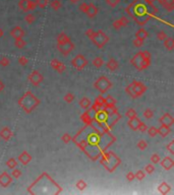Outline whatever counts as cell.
I'll return each instance as SVG.
<instances>
[{
	"label": "cell",
	"instance_id": "1",
	"mask_svg": "<svg viewBox=\"0 0 174 195\" xmlns=\"http://www.w3.org/2000/svg\"><path fill=\"white\" fill-rule=\"evenodd\" d=\"M18 104L23 107V109L25 112L30 113V112H32L33 109H35L36 107L40 104V101L38 98H36L35 95H33L32 93L28 91V93L25 94L20 101H18Z\"/></svg>",
	"mask_w": 174,
	"mask_h": 195
},
{
	"label": "cell",
	"instance_id": "2",
	"mask_svg": "<svg viewBox=\"0 0 174 195\" xmlns=\"http://www.w3.org/2000/svg\"><path fill=\"white\" fill-rule=\"evenodd\" d=\"M146 90H147L146 86H144L142 82H135L131 84H129V86L126 87V93L130 95L134 99H135V98L140 97V95H142L144 93H145Z\"/></svg>",
	"mask_w": 174,
	"mask_h": 195
},
{
	"label": "cell",
	"instance_id": "3",
	"mask_svg": "<svg viewBox=\"0 0 174 195\" xmlns=\"http://www.w3.org/2000/svg\"><path fill=\"white\" fill-rule=\"evenodd\" d=\"M111 86H112V83H111L110 80L108 78H106L105 76H102L101 78H99L97 82H95V87L102 94L106 93L111 87Z\"/></svg>",
	"mask_w": 174,
	"mask_h": 195
},
{
	"label": "cell",
	"instance_id": "4",
	"mask_svg": "<svg viewBox=\"0 0 174 195\" xmlns=\"http://www.w3.org/2000/svg\"><path fill=\"white\" fill-rule=\"evenodd\" d=\"M71 63L73 65V67L76 68L77 70H80V69L85 68L88 65V60H87V58L84 56V55L79 54V55H76L75 58H73L72 61H71Z\"/></svg>",
	"mask_w": 174,
	"mask_h": 195
},
{
	"label": "cell",
	"instance_id": "5",
	"mask_svg": "<svg viewBox=\"0 0 174 195\" xmlns=\"http://www.w3.org/2000/svg\"><path fill=\"white\" fill-rule=\"evenodd\" d=\"M36 2L31 1V0H20L18 2V7L23 10V11H30V10H34L36 8Z\"/></svg>",
	"mask_w": 174,
	"mask_h": 195
},
{
	"label": "cell",
	"instance_id": "6",
	"mask_svg": "<svg viewBox=\"0 0 174 195\" xmlns=\"http://www.w3.org/2000/svg\"><path fill=\"white\" fill-rule=\"evenodd\" d=\"M104 37H107V36L102 31H99L98 33H95V35L93 36V38L91 40H93V42L96 44V45H97L99 48H101L107 43V40H102V38H104Z\"/></svg>",
	"mask_w": 174,
	"mask_h": 195
},
{
	"label": "cell",
	"instance_id": "7",
	"mask_svg": "<svg viewBox=\"0 0 174 195\" xmlns=\"http://www.w3.org/2000/svg\"><path fill=\"white\" fill-rule=\"evenodd\" d=\"M29 80L33 84H34V86H38V84L43 80V76H42V74H41L39 71L35 70V71H33L31 74H30Z\"/></svg>",
	"mask_w": 174,
	"mask_h": 195
},
{
	"label": "cell",
	"instance_id": "8",
	"mask_svg": "<svg viewBox=\"0 0 174 195\" xmlns=\"http://www.w3.org/2000/svg\"><path fill=\"white\" fill-rule=\"evenodd\" d=\"M75 48L73 46V44L71 42H68V43H65V44H62V45H58V49L59 51L63 54V55H67L72 51V49Z\"/></svg>",
	"mask_w": 174,
	"mask_h": 195
},
{
	"label": "cell",
	"instance_id": "9",
	"mask_svg": "<svg viewBox=\"0 0 174 195\" xmlns=\"http://www.w3.org/2000/svg\"><path fill=\"white\" fill-rule=\"evenodd\" d=\"M11 181H12L11 177H10L6 172L2 173V174L0 175V185L2 187H7L10 183H11Z\"/></svg>",
	"mask_w": 174,
	"mask_h": 195
},
{
	"label": "cell",
	"instance_id": "10",
	"mask_svg": "<svg viewBox=\"0 0 174 195\" xmlns=\"http://www.w3.org/2000/svg\"><path fill=\"white\" fill-rule=\"evenodd\" d=\"M10 36L14 39H21L25 36V32L21 27H14L10 32Z\"/></svg>",
	"mask_w": 174,
	"mask_h": 195
},
{
	"label": "cell",
	"instance_id": "11",
	"mask_svg": "<svg viewBox=\"0 0 174 195\" xmlns=\"http://www.w3.org/2000/svg\"><path fill=\"white\" fill-rule=\"evenodd\" d=\"M160 164L165 170H170V169L173 168L174 166V162L170 157H166L165 159H163L162 161H160Z\"/></svg>",
	"mask_w": 174,
	"mask_h": 195
},
{
	"label": "cell",
	"instance_id": "12",
	"mask_svg": "<svg viewBox=\"0 0 174 195\" xmlns=\"http://www.w3.org/2000/svg\"><path fill=\"white\" fill-rule=\"evenodd\" d=\"M98 13V7L94 5L93 3H89L88 4V9L86 11V14L90 17V18H93L96 16V14Z\"/></svg>",
	"mask_w": 174,
	"mask_h": 195
},
{
	"label": "cell",
	"instance_id": "13",
	"mask_svg": "<svg viewBox=\"0 0 174 195\" xmlns=\"http://www.w3.org/2000/svg\"><path fill=\"white\" fill-rule=\"evenodd\" d=\"M51 66H52V68H54L57 72L62 73L65 70V65L62 63V62L58 61L56 59L52 60V62H51Z\"/></svg>",
	"mask_w": 174,
	"mask_h": 195
},
{
	"label": "cell",
	"instance_id": "14",
	"mask_svg": "<svg viewBox=\"0 0 174 195\" xmlns=\"http://www.w3.org/2000/svg\"><path fill=\"white\" fill-rule=\"evenodd\" d=\"M160 122H161V124L167 125V126H171V125H173V123H174V118L170 115V114H165V115H163L160 118Z\"/></svg>",
	"mask_w": 174,
	"mask_h": 195
},
{
	"label": "cell",
	"instance_id": "15",
	"mask_svg": "<svg viewBox=\"0 0 174 195\" xmlns=\"http://www.w3.org/2000/svg\"><path fill=\"white\" fill-rule=\"evenodd\" d=\"M18 161L23 165H27L32 161V157L28 152H23L20 156H18Z\"/></svg>",
	"mask_w": 174,
	"mask_h": 195
},
{
	"label": "cell",
	"instance_id": "16",
	"mask_svg": "<svg viewBox=\"0 0 174 195\" xmlns=\"http://www.w3.org/2000/svg\"><path fill=\"white\" fill-rule=\"evenodd\" d=\"M11 136H12V132L8 127H4L1 131H0V137L3 138L4 140H9Z\"/></svg>",
	"mask_w": 174,
	"mask_h": 195
},
{
	"label": "cell",
	"instance_id": "17",
	"mask_svg": "<svg viewBox=\"0 0 174 195\" xmlns=\"http://www.w3.org/2000/svg\"><path fill=\"white\" fill-rule=\"evenodd\" d=\"M170 132H171V129H170V126H167V125L162 124V126L158 129V134H160L163 137L167 136Z\"/></svg>",
	"mask_w": 174,
	"mask_h": 195
},
{
	"label": "cell",
	"instance_id": "18",
	"mask_svg": "<svg viewBox=\"0 0 174 195\" xmlns=\"http://www.w3.org/2000/svg\"><path fill=\"white\" fill-rule=\"evenodd\" d=\"M140 123V119L138 118V117H135V118L129 119V121H128V126L130 127L132 130H138V127H139Z\"/></svg>",
	"mask_w": 174,
	"mask_h": 195
},
{
	"label": "cell",
	"instance_id": "19",
	"mask_svg": "<svg viewBox=\"0 0 174 195\" xmlns=\"http://www.w3.org/2000/svg\"><path fill=\"white\" fill-rule=\"evenodd\" d=\"M57 42H58V45H62V44L70 42V39L64 34V33H61V34H59L57 37Z\"/></svg>",
	"mask_w": 174,
	"mask_h": 195
},
{
	"label": "cell",
	"instance_id": "20",
	"mask_svg": "<svg viewBox=\"0 0 174 195\" xmlns=\"http://www.w3.org/2000/svg\"><path fill=\"white\" fill-rule=\"evenodd\" d=\"M107 68L109 69V70H116V69L118 68V62L115 60V59H113V58H111V59L107 62Z\"/></svg>",
	"mask_w": 174,
	"mask_h": 195
},
{
	"label": "cell",
	"instance_id": "21",
	"mask_svg": "<svg viewBox=\"0 0 174 195\" xmlns=\"http://www.w3.org/2000/svg\"><path fill=\"white\" fill-rule=\"evenodd\" d=\"M158 190L160 191V193H162V194H167L170 192L171 188H170V186L166 182H163L161 185L158 187Z\"/></svg>",
	"mask_w": 174,
	"mask_h": 195
},
{
	"label": "cell",
	"instance_id": "22",
	"mask_svg": "<svg viewBox=\"0 0 174 195\" xmlns=\"http://www.w3.org/2000/svg\"><path fill=\"white\" fill-rule=\"evenodd\" d=\"M164 46L167 50L169 51H172L173 48H174V40L172 38H166L164 41Z\"/></svg>",
	"mask_w": 174,
	"mask_h": 195
},
{
	"label": "cell",
	"instance_id": "23",
	"mask_svg": "<svg viewBox=\"0 0 174 195\" xmlns=\"http://www.w3.org/2000/svg\"><path fill=\"white\" fill-rule=\"evenodd\" d=\"M147 37H148V33L146 30H144V29H140V30H139L135 34V38L142 40V41H144Z\"/></svg>",
	"mask_w": 174,
	"mask_h": 195
},
{
	"label": "cell",
	"instance_id": "24",
	"mask_svg": "<svg viewBox=\"0 0 174 195\" xmlns=\"http://www.w3.org/2000/svg\"><path fill=\"white\" fill-rule=\"evenodd\" d=\"M80 108H83V109H88L89 107L91 106V101L89 100L88 98H83L80 101Z\"/></svg>",
	"mask_w": 174,
	"mask_h": 195
},
{
	"label": "cell",
	"instance_id": "25",
	"mask_svg": "<svg viewBox=\"0 0 174 195\" xmlns=\"http://www.w3.org/2000/svg\"><path fill=\"white\" fill-rule=\"evenodd\" d=\"M50 6L52 7V9H54L55 11H57L58 9L61 8V2L59 0H53V1L50 2Z\"/></svg>",
	"mask_w": 174,
	"mask_h": 195
},
{
	"label": "cell",
	"instance_id": "26",
	"mask_svg": "<svg viewBox=\"0 0 174 195\" xmlns=\"http://www.w3.org/2000/svg\"><path fill=\"white\" fill-rule=\"evenodd\" d=\"M103 63H104V61H103L102 58L100 57H96L95 59L93 60V65L95 66L96 68H100L103 66Z\"/></svg>",
	"mask_w": 174,
	"mask_h": 195
},
{
	"label": "cell",
	"instance_id": "27",
	"mask_svg": "<svg viewBox=\"0 0 174 195\" xmlns=\"http://www.w3.org/2000/svg\"><path fill=\"white\" fill-rule=\"evenodd\" d=\"M25 20L27 21L28 24H33L36 20V16H34V14L29 13V14H27V16H25Z\"/></svg>",
	"mask_w": 174,
	"mask_h": 195
},
{
	"label": "cell",
	"instance_id": "28",
	"mask_svg": "<svg viewBox=\"0 0 174 195\" xmlns=\"http://www.w3.org/2000/svg\"><path fill=\"white\" fill-rule=\"evenodd\" d=\"M6 165H7V167L10 168V169H14V168H16V166H17V162L14 160V159H9L8 161L6 162Z\"/></svg>",
	"mask_w": 174,
	"mask_h": 195
},
{
	"label": "cell",
	"instance_id": "29",
	"mask_svg": "<svg viewBox=\"0 0 174 195\" xmlns=\"http://www.w3.org/2000/svg\"><path fill=\"white\" fill-rule=\"evenodd\" d=\"M148 130V133H149V135L151 136V137H155L157 134H158V128L156 127H150L149 129H147Z\"/></svg>",
	"mask_w": 174,
	"mask_h": 195
},
{
	"label": "cell",
	"instance_id": "30",
	"mask_svg": "<svg viewBox=\"0 0 174 195\" xmlns=\"http://www.w3.org/2000/svg\"><path fill=\"white\" fill-rule=\"evenodd\" d=\"M48 3H49V0H36V4L38 6H40L41 8L46 7Z\"/></svg>",
	"mask_w": 174,
	"mask_h": 195
},
{
	"label": "cell",
	"instance_id": "31",
	"mask_svg": "<svg viewBox=\"0 0 174 195\" xmlns=\"http://www.w3.org/2000/svg\"><path fill=\"white\" fill-rule=\"evenodd\" d=\"M145 176L146 175H145V172H144V171H138L135 174V178L138 179L139 181H142V180L145 178Z\"/></svg>",
	"mask_w": 174,
	"mask_h": 195
},
{
	"label": "cell",
	"instance_id": "32",
	"mask_svg": "<svg viewBox=\"0 0 174 195\" xmlns=\"http://www.w3.org/2000/svg\"><path fill=\"white\" fill-rule=\"evenodd\" d=\"M138 148L140 149V150H145L147 148H148V143L144 140V139H142V140H140L138 142Z\"/></svg>",
	"mask_w": 174,
	"mask_h": 195
},
{
	"label": "cell",
	"instance_id": "33",
	"mask_svg": "<svg viewBox=\"0 0 174 195\" xmlns=\"http://www.w3.org/2000/svg\"><path fill=\"white\" fill-rule=\"evenodd\" d=\"M16 48L21 49V48H24L25 46V42L21 38V39H16Z\"/></svg>",
	"mask_w": 174,
	"mask_h": 195
},
{
	"label": "cell",
	"instance_id": "34",
	"mask_svg": "<svg viewBox=\"0 0 174 195\" xmlns=\"http://www.w3.org/2000/svg\"><path fill=\"white\" fill-rule=\"evenodd\" d=\"M157 38H158L159 41H164V40L167 38V35H166L165 32L160 31V32L157 33Z\"/></svg>",
	"mask_w": 174,
	"mask_h": 195
},
{
	"label": "cell",
	"instance_id": "35",
	"mask_svg": "<svg viewBox=\"0 0 174 195\" xmlns=\"http://www.w3.org/2000/svg\"><path fill=\"white\" fill-rule=\"evenodd\" d=\"M76 187L79 188V190H84V189H86V187H87V184L86 182L84 181V180H80L79 182L76 183Z\"/></svg>",
	"mask_w": 174,
	"mask_h": 195
},
{
	"label": "cell",
	"instance_id": "36",
	"mask_svg": "<svg viewBox=\"0 0 174 195\" xmlns=\"http://www.w3.org/2000/svg\"><path fill=\"white\" fill-rule=\"evenodd\" d=\"M126 116L128 117L129 119L135 118V117H136V112H135V110H134V109H129V110H127Z\"/></svg>",
	"mask_w": 174,
	"mask_h": 195
},
{
	"label": "cell",
	"instance_id": "37",
	"mask_svg": "<svg viewBox=\"0 0 174 195\" xmlns=\"http://www.w3.org/2000/svg\"><path fill=\"white\" fill-rule=\"evenodd\" d=\"M160 161H161L160 157H159L157 153H154L153 156L151 157V162L153 164H159V163H160Z\"/></svg>",
	"mask_w": 174,
	"mask_h": 195
},
{
	"label": "cell",
	"instance_id": "38",
	"mask_svg": "<svg viewBox=\"0 0 174 195\" xmlns=\"http://www.w3.org/2000/svg\"><path fill=\"white\" fill-rule=\"evenodd\" d=\"M12 172H11V175H12V177L13 178H16V179H17V178H20L21 176V170H18V169H12Z\"/></svg>",
	"mask_w": 174,
	"mask_h": 195
},
{
	"label": "cell",
	"instance_id": "39",
	"mask_svg": "<svg viewBox=\"0 0 174 195\" xmlns=\"http://www.w3.org/2000/svg\"><path fill=\"white\" fill-rule=\"evenodd\" d=\"M145 171L148 173V174H152L154 171H155V167H154V165L153 164H149V165H147L146 166V168H145Z\"/></svg>",
	"mask_w": 174,
	"mask_h": 195
},
{
	"label": "cell",
	"instance_id": "40",
	"mask_svg": "<svg viewBox=\"0 0 174 195\" xmlns=\"http://www.w3.org/2000/svg\"><path fill=\"white\" fill-rule=\"evenodd\" d=\"M64 100H65V102H67V103H71L73 100H75V95H73L71 93H68V94L65 95Z\"/></svg>",
	"mask_w": 174,
	"mask_h": 195
},
{
	"label": "cell",
	"instance_id": "41",
	"mask_svg": "<svg viewBox=\"0 0 174 195\" xmlns=\"http://www.w3.org/2000/svg\"><path fill=\"white\" fill-rule=\"evenodd\" d=\"M119 2L120 0H106V3L111 7H115Z\"/></svg>",
	"mask_w": 174,
	"mask_h": 195
},
{
	"label": "cell",
	"instance_id": "42",
	"mask_svg": "<svg viewBox=\"0 0 174 195\" xmlns=\"http://www.w3.org/2000/svg\"><path fill=\"white\" fill-rule=\"evenodd\" d=\"M144 116H145L147 119H150V118H152V117L154 116V113H153V111H152V110L147 109L146 111L144 112Z\"/></svg>",
	"mask_w": 174,
	"mask_h": 195
},
{
	"label": "cell",
	"instance_id": "43",
	"mask_svg": "<svg viewBox=\"0 0 174 195\" xmlns=\"http://www.w3.org/2000/svg\"><path fill=\"white\" fill-rule=\"evenodd\" d=\"M61 139H62V141H63L64 143H68L70 140H71V136H70L68 133H64L63 135H62Z\"/></svg>",
	"mask_w": 174,
	"mask_h": 195
},
{
	"label": "cell",
	"instance_id": "44",
	"mask_svg": "<svg viewBox=\"0 0 174 195\" xmlns=\"http://www.w3.org/2000/svg\"><path fill=\"white\" fill-rule=\"evenodd\" d=\"M120 21V24H121V27H126V25L128 24V18L127 17H125V16H122L121 18H119V20H118Z\"/></svg>",
	"mask_w": 174,
	"mask_h": 195
},
{
	"label": "cell",
	"instance_id": "45",
	"mask_svg": "<svg viewBox=\"0 0 174 195\" xmlns=\"http://www.w3.org/2000/svg\"><path fill=\"white\" fill-rule=\"evenodd\" d=\"M18 63H20L21 65H23V66H25V65H27L28 63H29V59L27 57H20L18 58Z\"/></svg>",
	"mask_w": 174,
	"mask_h": 195
},
{
	"label": "cell",
	"instance_id": "46",
	"mask_svg": "<svg viewBox=\"0 0 174 195\" xmlns=\"http://www.w3.org/2000/svg\"><path fill=\"white\" fill-rule=\"evenodd\" d=\"M79 9L80 10L81 12L86 13L87 9H88V3H86V2H83V3H80V5L79 6Z\"/></svg>",
	"mask_w": 174,
	"mask_h": 195
},
{
	"label": "cell",
	"instance_id": "47",
	"mask_svg": "<svg viewBox=\"0 0 174 195\" xmlns=\"http://www.w3.org/2000/svg\"><path fill=\"white\" fill-rule=\"evenodd\" d=\"M9 64V60H8V58H6V57H2L1 59H0V65L3 66V67H5V66H7Z\"/></svg>",
	"mask_w": 174,
	"mask_h": 195
},
{
	"label": "cell",
	"instance_id": "48",
	"mask_svg": "<svg viewBox=\"0 0 174 195\" xmlns=\"http://www.w3.org/2000/svg\"><path fill=\"white\" fill-rule=\"evenodd\" d=\"M147 129H148L147 125H146L145 123H142V122H140V125H139V127H138V130L140 131V132H145V131H147Z\"/></svg>",
	"mask_w": 174,
	"mask_h": 195
},
{
	"label": "cell",
	"instance_id": "49",
	"mask_svg": "<svg viewBox=\"0 0 174 195\" xmlns=\"http://www.w3.org/2000/svg\"><path fill=\"white\" fill-rule=\"evenodd\" d=\"M116 101L114 100L113 97H111V95H108L106 99V104H109V105H115Z\"/></svg>",
	"mask_w": 174,
	"mask_h": 195
},
{
	"label": "cell",
	"instance_id": "50",
	"mask_svg": "<svg viewBox=\"0 0 174 195\" xmlns=\"http://www.w3.org/2000/svg\"><path fill=\"white\" fill-rule=\"evenodd\" d=\"M134 179H135V174H134V172H128L127 174H126V180H127L128 182H131Z\"/></svg>",
	"mask_w": 174,
	"mask_h": 195
},
{
	"label": "cell",
	"instance_id": "51",
	"mask_svg": "<svg viewBox=\"0 0 174 195\" xmlns=\"http://www.w3.org/2000/svg\"><path fill=\"white\" fill-rule=\"evenodd\" d=\"M134 45L135 47L140 48V47H142L144 45V41H142V40H140V39H135V41H134Z\"/></svg>",
	"mask_w": 174,
	"mask_h": 195
},
{
	"label": "cell",
	"instance_id": "52",
	"mask_svg": "<svg viewBox=\"0 0 174 195\" xmlns=\"http://www.w3.org/2000/svg\"><path fill=\"white\" fill-rule=\"evenodd\" d=\"M86 35H87L90 39H92V38H93V36L95 35V32H94L93 30H91V29H89V30L86 31Z\"/></svg>",
	"mask_w": 174,
	"mask_h": 195
},
{
	"label": "cell",
	"instance_id": "53",
	"mask_svg": "<svg viewBox=\"0 0 174 195\" xmlns=\"http://www.w3.org/2000/svg\"><path fill=\"white\" fill-rule=\"evenodd\" d=\"M113 27L115 30H119V29H121V24H120V21L119 20H116V21H114L113 23Z\"/></svg>",
	"mask_w": 174,
	"mask_h": 195
},
{
	"label": "cell",
	"instance_id": "54",
	"mask_svg": "<svg viewBox=\"0 0 174 195\" xmlns=\"http://www.w3.org/2000/svg\"><path fill=\"white\" fill-rule=\"evenodd\" d=\"M173 144H174V141H171V142H170L169 144L167 145V149H168V150H170V153H171L172 154L174 153V149L172 148Z\"/></svg>",
	"mask_w": 174,
	"mask_h": 195
},
{
	"label": "cell",
	"instance_id": "55",
	"mask_svg": "<svg viewBox=\"0 0 174 195\" xmlns=\"http://www.w3.org/2000/svg\"><path fill=\"white\" fill-rule=\"evenodd\" d=\"M3 89H4V84H3V82L0 80V91H1Z\"/></svg>",
	"mask_w": 174,
	"mask_h": 195
},
{
	"label": "cell",
	"instance_id": "56",
	"mask_svg": "<svg viewBox=\"0 0 174 195\" xmlns=\"http://www.w3.org/2000/svg\"><path fill=\"white\" fill-rule=\"evenodd\" d=\"M69 1L71 2V3H77V2L80 1V0H69Z\"/></svg>",
	"mask_w": 174,
	"mask_h": 195
},
{
	"label": "cell",
	"instance_id": "57",
	"mask_svg": "<svg viewBox=\"0 0 174 195\" xmlns=\"http://www.w3.org/2000/svg\"><path fill=\"white\" fill-rule=\"evenodd\" d=\"M2 36H3V31L1 30V29H0V38H1Z\"/></svg>",
	"mask_w": 174,
	"mask_h": 195
}]
</instances>
